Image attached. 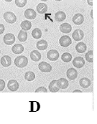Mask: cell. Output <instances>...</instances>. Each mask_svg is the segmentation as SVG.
Returning a JSON list of instances; mask_svg holds the SVG:
<instances>
[{"mask_svg": "<svg viewBox=\"0 0 97 124\" xmlns=\"http://www.w3.org/2000/svg\"><path fill=\"white\" fill-rule=\"evenodd\" d=\"M28 64V59L23 55L18 56L15 59V65L19 68L26 67Z\"/></svg>", "mask_w": 97, "mask_h": 124, "instance_id": "1", "label": "cell"}, {"mask_svg": "<svg viewBox=\"0 0 97 124\" xmlns=\"http://www.w3.org/2000/svg\"><path fill=\"white\" fill-rule=\"evenodd\" d=\"M4 19L9 24L15 23V22L17 21L16 15L13 12H6L4 14Z\"/></svg>", "mask_w": 97, "mask_h": 124, "instance_id": "2", "label": "cell"}, {"mask_svg": "<svg viewBox=\"0 0 97 124\" xmlns=\"http://www.w3.org/2000/svg\"><path fill=\"white\" fill-rule=\"evenodd\" d=\"M71 43H72V40H71V37L68 35L62 36L59 39V44L62 47H68L71 45Z\"/></svg>", "mask_w": 97, "mask_h": 124, "instance_id": "3", "label": "cell"}, {"mask_svg": "<svg viewBox=\"0 0 97 124\" xmlns=\"http://www.w3.org/2000/svg\"><path fill=\"white\" fill-rule=\"evenodd\" d=\"M38 69L42 72H50L52 70V66L49 63L43 61L39 63Z\"/></svg>", "mask_w": 97, "mask_h": 124, "instance_id": "4", "label": "cell"}, {"mask_svg": "<svg viewBox=\"0 0 97 124\" xmlns=\"http://www.w3.org/2000/svg\"><path fill=\"white\" fill-rule=\"evenodd\" d=\"M4 42L7 45H12L15 42V36L12 33H7L4 36Z\"/></svg>", "mask_w": 97, "mask_h": 124, "instance_id": "5", "label": "cell"}, {"mask_svg": "<svg viewBox=\"0 0 97 124\" xmlns=\"http://www.w3.org/2000/svg\"><path fill=\"white\" fill-rule=\"evenodd\" d=\"M59 53L56 50H50L47 53V57L50 61H56L59 58Z\"/></svg>", "mask_w": 97, "mask_h": 124, "instance_id": "6", "label": "cell"}, {"mask_svg": "<svg viewBox=\"0 0 97 124\" xmlns=\"http://www.w3.org/2000/svg\"><path fill=\"white\" fill-rule=\"evenodd\" d=\"M73 65H74L75 68H81L84 66L85 65V61L84 59L82 57H76L73 59Z\"/></svg>", "mask_w": 97, "mask_h": 124, "instance_id": "7", "label": "cell"}, {"mask_svg": "<svg viewBox=\"0 0 97 124\" xmlns=\"http://www.w3.org/2000/svg\"><path fill=\"white\" fill-rule=\"evenodd\" d=\"M19 83L17 80H11L8 82V84H7V87L8 89L12 91V92H15L16 90H17L19 88Z\"/></svg>", "mask_w": 97, "mask_h": 124, "instance_id": "8", "label": "cell"}, {"mask_svg": "<svg viewBox=\"0 0 97 124\" xmlns=\"http://www.w3.org/2000/svg\"><path fill=\"white\" fill-rule=\"evenodd\" d=\"M66 76L70 80H74L78 77L77 70L73 68H69L66 72Z\"/></svg>", "mask_w": 97, "mask_h": 124, "instance_id": "9", "label": "cell"}, {"mask_svg": "<svg viewBox=\"0 0 97 124\" xmlns=\"http://www.w3.org/2000/svg\"><path fill=\"white\" fill-rule=\"evenodd\" d=\"M72 37L75 41H80L82 40L84 37V33L81 30H76L72 35Z\"/></svg>", "mask_w": 97, "mask_h": 124, "instance_id": "10", "label": "cell"}, {"mask_svg": "<svg viewBox=\"0 0 97 124\" xmlns=\"http://www.w3.org/2000/svg\"><path fill=\"white\" fill-rule=\"evenodd\" d=\"M24 17L28 19H34L37 17V13L32 9H27L24 12Z\"/></svg>", "mask_w": 97, "mask_h": 124, "instance_id": "11", "label": "cell"}, {"mask_svg": "<svg viewBox=\"0 0 97 124\" xmlns=\"http://www.w3.org/2000/svg\"><path fill=\"white\" fill-rule=\"evenodd\" d=\"M72 21L76 25H81L83 23L84 17L81 14H76L73 17Z\"/></svg>", "mask_w": 97, "mask_h": 124, "instance_id": "12", "label": "cell"}, {"mask_svg": "<svg viewBox=\"0 0 97 124\" xmlns=\"http://www.w3.org/2000/svg\"><path fill=\"white\" fill-rule=\"evenodd\" d=\"M60 30L61 32H63L64 34H68V33L71 32L72 27L68 23H63L60 26Z\"/></svg>", "mask_w": 97, "mask_h": 124, "instance_id": "13", "label": "cell"}, {"mask_svg": "<svg viewBox=\"0 0 97 124\" xmlns=\"http://www.w3.org/2000/svg\"><path fill=\"white\" fill-rule=\"evenodd\" d=\"M0 62H1V64L2 66H4V67H9L12 64V59L8 55H4L1 58Z\"/></svg>", "mask_w": 97, "mask_h": 124, "instance_id": "14", "label": "cell"}, {"mask_svg": "<svg viewBox=\"0 0 97 124\" xmlns=\"http://www.w3.org/2000/svg\"><path fill=\"white\" fill-rule=\"evenodd\" d=\"M68 85V81L65 78H60L57 80V86L60 89H66Z\"/></svg>", "mask_w": 97, "mask_h": 124, "instance_id": "15", "label": "cell"}, {"mask_svg": "<svg viewBox=\"0 0 97 124\" xmlns=\"http://www.w3.org/2000/svg\"><path fill=\"white\" fill-rule=\"evenodd\" d=\"M79 84L83 88H88L91 85V80L88 78H83L80 80Z\"/></svg>", "mask_w": 97, "mask_h": 124, "instance_id": "16", "label": "cell"}, {"mask_svg": "<svg viewBox=\"0 0 97 124\" xmlns=\"http://www.w3.org/2000/svg\"><path fill=\"white\" fill-rule=\"evenodd\" d=\"M36 47L39 50H45L48 48V42L45 40L42 39V40H40L37 42Z\"/></svg>", "mask_w": 97, "mask_h": 124, "instance_id": "17", "label": "cell"}, {"mask_svg": "<svg viewBox=\"0 0 97 124\" xmlns=\"http://www.w3.org/2000/svg\"><path fill=\"white\" fill-rule=\"evenodd\" d=\"M48 10V5L45 3H39L37 6V12L39 14H44Z\"/></svg>", "mask_w": 97, "mask_h": 124, "instance_id": "18", "label": "cell"}, {"mask_svg": "<svg viewBox=\"0 0 97 124\" xmlns=\"http://www.w3.org/2000/svg\"><path fill=\"white\" fill-rule=\"evenodd\" d=\"M12 51L15 54H21L24 51V47L21 44H16L15 45L12 46Z\"/></svg>", "mask_w": 97, "mask_h": 124, "instance_id": "19", "label": "cell"}, {"mask_svg": "<svg viewBox=\"0 0 97 124\" xmlns=\"http://www.w3.org/2000/svg\"><path fill=\"white\" fill-rule=\"evenodd\" d=\"M30 58L34 62H38L41 59V54L38 50H33L30 53Z\"/></svg>", "mask_w": 97, "mask_h": 124, "instance_id": "20", "label": "cell"}, {"mask_svg": "<svg viewBox=\"0 0 97 124\" xmlns=\"http://www.w3.org/2000/svg\"><path fill=\"white\" fill-rule=\"evenodd\" d=\"M20 27L21 29L24 31H28L31 29L32 27V24L30 21L27 20H24L23 21L21 24H20Z\"/></svg>", "mask_w": 97, "mask_h": 124, "instance_id": "21", "label": "cell"}, {"mask_svg": "<svg viewBox=\"0 0 97 124\" xmlns=\"http://www.w3.org/2000/svg\"><path fill=\"white\" fill-rule=\"evenodd\" d=\"M86 48H87V47H86V44L82 42H78L76 45V50L79 53H83L86 50Z\"/></svg>", "mask_w": 97, "mask_h": 124, "instance_id": "22", "label": "cell"}, {"mask_svg": "<svg viewBox=\"0 0 97 124\" xmlns=\"http://www.w3.org/2000/svg\"><path fill=\"white\" fill-rule=\"evenodd\" d=\"M65 18H66L65 13L63 12H61V11L56 12L55 15V19L57 22H63L65 19Z\"/></svg>", "mask_w": 97, "mask_h": 124, "instance_id": "23", "label": "cell"}, {"mask_svg": "<svg viewBox=\"0 0 97 124\" xmlns=\"http://www.w3.org/2000/svg\"><path fill=\"white\" fill-rule=\"evenodd\" d=\"M48 88H49L50 91L52 92V93L58 92L59 90H60V88L57 86V80H53L52 82H50V83Z\"/></svg>", "mask_w": 97, "mask_h": 124, "instance_id": "24", "label": "cell"}, {"mask_svg": "<svg viewBox=\"0 0 97 124\" xmlns=\"http://www.w3.org/2000/svg\"><path fill=\"white\" fill-rule=\"evenodd\" d=\"M24 79L27 81H32L35 79V74L32 71H28L24 74Z\"/></svg>", "mask_w": 97, "mask_h": 124, "instance_id": "25", "label": "cell"}, {"mask_svg": "<svg viewBox=\"0 0 97 124\" xmlns=\"http://www.w3.org/2000/svg\"><path fill=\"white\" fill-rule=\"evenodd\" d=\"M27 39V33L24 31V30H20L18 34V39L19 41L23 42H25Z\"/></svg>", "mask_w": 97, "mask_h": 124, "instance_id": "26", "label": "cell"}, {"mask_svg": "<svg viewBox=\"0 0 97 124\" xmlns=\"http://www.w3.org/2000/svg\"><path fill=\"white\" fill-rule=\"evenodd\" d=\"M61 59L65 62H69L72 60V55L68 53H64L61 55Z\"/></svg>", "mask_w": 97, "mask_h": 124, "instance_id": "27", "label": "cell"}, {"mask_svg": "<svg viewBox=\"0 0 97 124\" xmlns=\"http://www.w3.org/2000/svg\"><path fill=\"white\" fill-rule=\"evenodd\" d=\"M85 58L89 62L92 63L94 62V51L93 50H89L87 53H86Z\"/></svg>", "mask_w": 97, "mask_h": 124, "instance_id": "28", "label": "cell"}, {"mask_svg": "<svg viewBox=\"0 0 97 124\" xmlns=\"http://www.w3.org/2000/svg\"><path fill=\"white\" fill-rule=\"evenodd\" d=\"M32 36L34 39H40L42 37V32L38 28H35L32 32Z\"/></svg>", "mask_w": 97, "mask_h": 124, "instance_id": "29", "label": "cell"}, {"mask_svg": "<svg viewBox=\"0 0 97 124\" xmlns=\"http://www.w3.org/2000/svg\"><path fill=\"white\" fill-rule=\"evenodd\" d=\"M27 2V0H15V4L18 7H24L26 5Z\"/></svg>", "mask_w": 97, "mask_h": 124, "instance_id": "30", "label": "cell"}, {"mask_svg": "<svg viewBox=\"0 0 97 124\" xmlns=\"http://www.w3.org/2000/svg\"><path fill=\"white\" fill-rule=\"evenodd\" d=\"M47 89L45 88V87H40L38 88H37L35 90V92L36 93H40V92H43V93H47Z\"/></svg>", "mask_w": 97, "mask_h": 124, "instance_id": "31", "label": "cell"}, {"mask_svg": "<svg viewBox=\"0 0 97 124\" xmlns=\"http://www.w3.org/2000/svg\"><path fill=\"white\" fill-rule=\"evenodd\" d=\"M4 88H5V82L3 80L0 79V91L4 90Z\"/></svg>", "mask_w": 97, "mask_h": 124, "instance_id": "32", "label": "cell"}, {"mask_svg": "<svg viewBox=\"0 0 97 124\" xmlns=\"http://www.w3.org/2000/svg\"><path fill=\"white\" fill-rule=\"evenodd\" d=\"M4 30H5V27H4V24H0V35L3 34L4 32Z\"/></svg>", "mask_w": 97, "mask_h": 124, "instance_id": "33", "label": "cell"}, {"mask_svg": "<svg viewBox=\"0 0 97 124\" xmlns=\"http://www.w3.org/2000/svg\"><path fill=\"white\" fill-rule=\"evenodd\" d=\"M87 2L90 6H93V0H87Z\"/></svg>", "mask_w": 97, "mask_h": 124, "instance_id": "34", "label": "cell"}, {"mask_svg": "<svg viewBox=\"0 0 97 124\" xmlns=\"http://www.w3.org/2000/svg\"><path fill=\"white\" fill-rule=\"evenodd\" d=\"M73 93H81V90H75L73 91Z\"/></svg>", "mask_w": 97, "mask_h": 124, "instance_id": "35", "label": "cell"}, {"mask_svg": "<svg viewBox=\"0 0 97 124\" xmlns=\"http://www.w3.org/2000/svg\"><path fill=\"white\" fill-rule=\"evenodd\" d=\"M91 18H93V10H91Z\"/></svg>", "mask_w": 97, "mask_h": 124, "instance_id": "36", "label": "cell"}, {"mask_svg": "<svg viewBox=\"0 0 97 124\" xmlns=\"http://www.w3.org/2000/svg\"><path fill=\"white\" fill-rule=\"evenodd\" d=\"M12 0H5V1H7V2H11Z\"/></svg>", "mask_w": 97, "mask_h": 124, "instance_id": "37", "label": "cell"}, {"mask_svg": "<svg viewBox=\"0 0 97 124\" xmlns=\"http://www.w3.org/2000/svg\"><path fill=\"white\" fill-rule=\"evenodd\" d=\"M40 1H44V2H45V1H47L48 0H40Z\"/></svg>", "mask_w": 97, "mask_h": 124, "instance_id": "38", "label": "cell"}, {"mask_svg": "<svg viewBox=\"0 0 97 124\" xmlns=\"http://www.w3.org/2000/svg\"><path fill=\"white\" fill-rule=\"evenodd\" d=\"M56 1H61V0H56Z\"/></svg>", "mask_w": 97, "mask_h": 124, "instance_id": "39", "label": "cell"}, {"mask_svg": "<svg viewBox=\"0 0 97 124\" xmlns=\"http://www.w3.org/2000/svg\"><path fill=\"white\" fill-rule=\"evenodd\" d=\"M0 54H1V50H0Z\"/></svg>", "mask_w": 97, "mask_h": 124, "instance_id": "40", "label": "cell"}]
</instances>
